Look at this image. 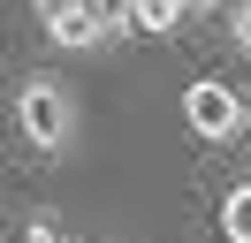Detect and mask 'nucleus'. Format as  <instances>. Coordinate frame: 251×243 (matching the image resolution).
<instances>
[{
	"label": "nucleus",
	"mask_w": 251,
	"mask_h": 243,
	"mask_svg": "<svg viewBox=\"0 0 251 243\" xmlns=\"http://www.w3.org/2000/svg\"><path fill=\"white\" fill-rule=\"evenodd\" d=\"M16 122H23V137H31V152H69L76 145V106H69V91L53 84V76H23Z\"/></svg>",
	"instance_id": "obj_1"
},
{
	"label": "nucleus",
	"mask_w": 251,
	"mask_h": 243,
	"mask_svg": "<svg viewBox=\"0 0 251 243\" xmlns=\"http://www.w3.org/2000/svg\"><path fill=\"white\" fill-rule=\"evenodd\" d=\"M183 122H190V137H205V145H228V137L251 129V106L236 99L221 76H198V84H183Z\"/></svg>",
	"instance_id": "obj_2"
},
{
	"label": "nucleus",
	"mask_w": 251,
	"mask_h": 243,
	"mask_svg": "<svg viewBox=\"0 0 251 243\" xmlns=\"http://www.w3.org/2000/svg\"><path fill=\"white\" fill-rule=\"evenodd\" d=\"M38 30H46L53 46H69V53H84V46H99L92 0H38Z\"/></svg>",
	"instance_id": "obj_3"
},
{
	"label": "nucleus",
	"mask_w": 251,
	"mask_h": 243,
	"mask_svg": "<svg viewBox=\"0 0 251 243\" xmlns=\"http://www.w3.org/2000/svg\"><path fill=\"white\" fill-rule=\"evenodd\" d=\"M183 15H190V0H137V30L145 38H168Z\"/></svg>",
	"instance_id": "obj_4"
},
{
	"label": "nucleus",
	"mask_w": 251,
	"mask_h": 243,
	"mask_svg": "<svg viewBox=\"0 0 251 243\" xmlns=\"http://www.w3.org/2000/svg\"><path fill=\"white\" fill-rule=\"evenodd\" d=\"M221 236H228V243H251V182H236V190L221 197Z\"/></svg>",
	"instance_id": "obj_5"
},
{
	"label": "nucleus",
	"mask_w": 251,
	"mask_h": 243,
	"mask_svg": "<svg viewBox=\"0 0 251 243\" xmlns=\"http://www.w3.org/2000/svg\"><path fill=\"white\" fill-rule=\"evenodd\" d=\"M92 23L99 38H122V30H137V0H92Z\"/></svg>",
	"instance_id": "obj_6"
},
{
	"label": "nucleus",
	"mask_w": 251,
	"mask_h": 243,
	"mask_svg": "<svg viewBox=\"0 0 251 243\" xmlns=\"http://www.w3.org/2000/svg\"><path fill=\"white\" fill-rule=\"evenodd\" d=\"M228 38L251 53V0H236V8H228Z\"/></svg>",
	"instance_id": "obj_7"
},
{
	"label": "nucleus",
	"mask_w": 251,
	"mask_h": 243,
	"mask_svg": "<svg viewBox=\"0 0 251 243\" xmlns=\"http://www.w3.org/2000/svg\"><path fill=\"white\" fill-rule=\"evenodd\" d=\"M23 243H69V236H61L53 220H31V228H23Z\"/></svg>",
	"instance_id": "obj_8"
},
{
	"label": "nucleus",
	"mask_w": 251,
	"mask_h": 243,
	"mask_svg": "<svg viewBox=\"0 0 251 243\" xmlns=\"http://www.w3.org/2000/svg\"><path fill=\"white\" fill-rule=\"evenodd\" d=\"M190 8H221V0H190Z\"/></svg>",
	"instance_id": "obj_9"
}]
</instances>
